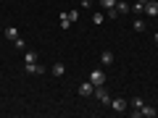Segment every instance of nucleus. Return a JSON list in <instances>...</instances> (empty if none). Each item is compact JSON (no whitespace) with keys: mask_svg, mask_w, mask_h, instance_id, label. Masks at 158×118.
<instances>
[{"mask_svg":"<svg viewBox=\"0 0 158 118\" xmlns=\"http://www.w3.org/2000/svg\"><path fill=\"white\" fill-rule=\"evenodd\" d=\"M132 116H135V118H142V116H145V118H156L158 110L153 105H142V108H137V110H132Z\"/></svg>","mask_w":158,"mask_h":118,"instance_id":"1","label":"nucleus"},{"mask_svg":"<svg viewBox=\"0 0 158 118\" xmlns=\"http://www.w3.org/2000/svg\"><path fill=\"white\" fill-rule=\"evenodd\" d=\"M24 71H27L29 76H40V73H45L48 68H45V66H40V61H37V63H24Z\"/></svg>","mask_w":158,"mask_h":118,"instance_id":"2","label":"nucleus"},{"mask_svg":"<svg viewBox=\"0 0 158 118\" xmlns=\"http://www.w3.org/2000/svg\"><path fill=\"white\" fill-rule=\"evenodd\" d=\"M90 81L95 87H103V84H106V71H103V68H95V71L90 73Z\"/></svg>","mask_w":158,"mask_h":118,"instance_id":"3","label":"nucleus"},{"mask_svg":"<svg viewBox=\"0 0 158 118\" xmlns=\"http://www.w3.org/2000/svg\"><path fill=\"white\" fill-rule=\"evenodd\" d=\"M95 97H98L100 105H111V95H108L106 87H95Z\"/></svg>","mask_w":158,"mask_h":118,"instance_id":"4","label":"nucleus"},{"mask_svg":"<svg viewBox=\"0 0 158 118\" xmlns=\"http://www.w3.org/2000/svg\"><path fill=\"white\" fill-rule=\"evenodd\" d=\"M127 105H129V102H127L124 97H111V108H113L116 113H124V110H127Z\"/></svg>","mask_w":158,"mask_h":118,"instance_id":"5","label":"nucleus"},{"mask_svg":"<svg viewBox=\"0 0 158 118\" xmlns=\"http://www.w3.org/2000/svg\"><path fill=\"white\" fill-rule=\"evenodd\" d=\"M79 95H82V97L95 95V84H92V81H82V84H79Z\"/></svg>","mask_w":158,"mask_h":118,"instance_id":"6","label":"nucleus"},{"mask_svg":"<svg viewBox=\"0 0 158 118\" xmlns=\"http://www.w3.org/2000/svg\"><path fill=\"white\" fill-rule=\"evenodd\" d=\"M145 13L150 18H158V0H148L145 3Z\"/></svg>","mask_w":158,"mask_h":118,"instance_id":"7","label":"nucleus"},{"mask_svg":"<svg viewBox=\"0 0 158 118\" xmlns=\"http://www.w3.org/2000/svg\"><path fill=\"white\" fill-rule=\"evenodd\" d=\"M116 13L118 16H127V13H132V6L127 0H116Z\"/></svg>","mask_w":158,"mask_h":118,"instance_id":"8","label":"nucleus"},{"mask_svg":"<svg viewBox=\"0 0 158 118\" xmlns=\"http://www.w3.org/2000/svg\"><path fill=\"white\" fill-rule=\"evenodd\" d=\"M113 61H116V55H113L111 50H103V53H100V63H103L106 68H108V66H113Z\"/></svg>","mask_w":158,"mask_h":118,"instance_id":"9","label":"nucleus"},{"mask_svg":"<svg viewBox=\"0 0 158 118\" xmlns=\"http://www.w3.org/2000/svg\"><path fill=\"white\" fill-rule=\"evenodd\" d=\"M50 73H53V76H56V79H61L63 73H66V66H63L61 61H58V63H53V66H50Z\"/></svg>","mask_w":158,"mask_h":118,"instance_id":"10","label":"nucleus"},{"mask_svg":"<svg viewBox=\"0 0 158 118\" xmlns=\"http://www.w3.org/2000/svg\"><path fill=\"white\" fill-rule=\"evenodd\" d=\"M3 34H6V39H11V42H16V39H19V29L16 26H6V29H3Z\"/></svg>","mask_w":158,"mask_h":118,"instance_id":"11","label":"nucleus"},{"mask_svg":"<svg viewBox=\"0 0 158 118\" xmlns=\"http://www.w3.org/2000/svg\"><path fill=\"white\" fill-rule=\"evenodd\" d=\"M132 29H135V32H137V34H142V32H145V29H148V26H145V21H142V18H140V16H137V18H135V21H132Z\"/></svg>","mask_w":158,"mask_h":118,"instance_id":"12","label":"nucleus"},{"mask_svg":"<svg viewBox=\"0 0 158 118\" xmlns=\"http://www.w3.org/2000/svg\"><path fill=\"white\" fill-rule=\"evenodd\" d=\"M24 63H37V53L34 50H24Z\"/></svg>","mask_w":158,"mask_h":118,"instance_id":"13","label":"nucleus"},{"mask_svg":"<svg viewBox=\"0 0 158 118\" xmlns=\"http://www.w3.org/2000/svg\"><path fill=\"white\" fill-rule=\"evenodd\" d=\"M71 24H74V21L69 18V11H66V13H61V29H71Z\"/></svg>","mask_w":158,"mask_h":118,"instance_id":"14","label":"nucleus"},{"mask_svg":"<svg viewBox=\"0 0 158 118\" xmlns=\"http://www.w3.org/2000/svg\"><path fill=\"white\" fill-rule=\"evenodd\" d=\"M103 21H106V13H100V11L92 13V24H103Z\"/></svg>","mask_w":158,"mask_h":118,"instance_id":"15","label":"nucleus"},{"mask_svg":"<svg viewBox=\"0 0 158 118\" xmlns=\"http://www.w3.org/2000/svg\"><path fill=\"white\" fill-rule=\"evenodd\" d=\"M113 6H116V0H100V8H106V11H111Z\"/></svg>","mask_w":158,"mask_h":118,"instance_id":"16","label":"nucleus"},{"mask_svg":"<svg viewBox=\"0 0 158 118\" xmlns=\"http://www.w3.org/2000/svg\"><path fill=\"white\" fill-rule=\"evenodd\" d=\"M129 105H132V108H142L145 102H142V97H132V102H129Z\"/></svg>","mask_w":158,"mask_h":118,"instance_id":"17","label":"nucleus"},{"mask_svg":"<svg viewBox=\"0 0 158 118\" xmlns=\"http://www.w3.org/2000/svg\"><path fill=\"white\" fill-rule=\"evenodd\" d=\"M16 50H27V39H21V37L16 39Z\"/></svg>","mask_w":158,"mask_h":118,"instance_id":"18","label":"nucleus"},{"mask_svg":"<svg viewBox=\"0 0 158 118\" xmlns=\"http://www.w3.org/2000/svg\"><path fill=\"white\" fill-rule=\"evenodd\" d=\"M69 18L71 21H79V11H69Z\"/></svg>","mask_w":158,"mask_h":118,"instance_id":"19","label":"nucleus"},{"mask_svg":"<svg viewBox=\"0 0 158 118\" xmlns=\"http://www.w3.org/2000/svg\"><path fill=\"white\" fill-rule=\"evenodd\" d=\"M82 8H92V0H82Z\"/></svg>","mask_w":158,"mask_h":118,"instance_id":"20","label":"nucleus"},{"mask_svg":"<svg viewBox=\"0 0 158 118\" xmlns=\"http://www.w3.org/2000/svg\"><path fill=\"white\" fill-rule=\"evenodd\" d=\"M153 42H156V45H158V29H156V34H153Z\"/></svg>","mask_w":158,"mask_h":118,"instance_id":"21","label":"nucleus"},{"mask_svg":"<svg viewBox=\"0 0 158 118\" xmlns=\"http://www.w3.org/2000/svg\"><path fill=\"white\" fill-rule=\"evenodd\" d=\"M135 3H137V6H145V3H148V0H135Z\"/></svg>","mask_w":158,"mask_h":118,"instance_id":"22","label":"nucleus"},{"mask_svg":"<svg viewBox=\"0 0 158 118\" xmlns=\"http://www.w3.org/2000/svg\"><path fill=\"white\" fill-rule=\"evenodd\" d=\"M156 26H158V24H156Z\"/></svg>","mask_w":158,"mask_h":118,"instance_id":"23","label":"nucleus"}]
</instances>
